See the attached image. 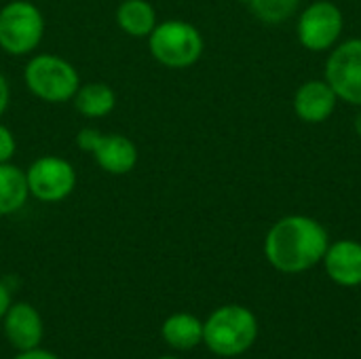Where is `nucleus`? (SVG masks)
<instances>
[{
    "mask_svg": "<svg viewBox=\"0 0 361 359\" xmlns=\"http://www.w3.org/2000/svg\"><path fill=\"white\" fill-rule=\"evenodd\" d=\"M328 245V231L315 218L286 216L267 233L264 256L279 273L298 275L317 267L324 260Z\"/></svg>",
    "mask_w": 361,
    "mask_h": 359,
    "instance_id": "obj_1",
    "label": "nucleus"
},
{
    "mask_svg": "<svg viewBox=\"0 0 361 359\" xmlns=\"http://www.w3.org/2000/svg\"><path fill=\"white\" fill-rule=\"evenodd\" d=\"M258 339L256 315L241 305H224L203 322V343L220 358L247 353Z\"/></svg>",
    "mask_w": 361,
    "mask_h": 359,
    "instance_id": "obj_2",
    "label": "nucleus"
},
{
    "mask_svg": "<svg viewBox=\"0 0 361 359\" xmlns=\"http://www.w3.org/2000/svg\"><path fill=\"white\" fill-rule=\"evenodd\" d=\"M150 55L165 68L186 70L195 66L205 49L201 32L182 19H167L157 23L148 36Z\"/></svg>",
    "mask_w": 361,
    "mask_h": 359,
    "instance_id": "obj_3",
    "label": "nucleus"
},
{
    "mask_svg": "<svg viewBox=\"0 0 361 359\" xmlns=\"http://www.w3.org/2000/svg\"><path fill=\"white\" fill-rule=\"evenodd\" d=\"M23 83L32 95L49 104H66L80 87L76 68L53 53L34 55L23 70Z\"/></svg>",
    "mask_w": 361,
    "mask_h": 359,
    "instance_id": "obj_4",
    "label": "nucleus"
},
{
    "mask_svg": "<svg viewBox=\"0 0 361 359\" xmlns=\"http://www.w3.org/2000/svg\"><path fill=\"white\" fill-rule=\"evenodd\" d=\"M44 36V17L30 0H11L0 8V49L21 57L38 49Z\"/></svg>",
    "mask_w": 361,
    "mask_h": 359,
    "instance_id": "obj_5",
    "label": "nucleus"
},
{
    "mask_svg": "<svg viewBox=\"0 0 361 359\" xmlns=\"http://www.w3.org/2000/svg\"><path fill=\"white\" fill-rule=\"evenodd\" d=\"M27 190L34 199L42 203H59L68 199L76 188V169L74 165L55 154L38 157L25 169Z\"/></svg>",
    "mask_w": 361,
    "mask_h": 359,
    "instance_id": "obj_6",
    "label": "nucleus"
},
{
    "mask_svg": "<svg viewBox=\"0 0 361 359\" xmlns=\"http://www.w3.org/2000/svg\"><path fill=\"white\" fill-rule=\"evenodd\" d=\"M80 150L110 176H125L137 165V146L123 133H102L97 129H80L76 135Z\"/></svg>",
    "mask_w": 361,
    "mask_h": 359,
    "instance_id": "obj_7",
    "label": "nucleus"
},
{
    "mask_svg": "<svg viewBox=\"0 0 361 359\" xmlns=\"http://www.w3.org/2000/svg\"><path fill=\"white\" fill-rule=\"evenodd\" d=\"M343 11L330 0H317L309 4L298 17V40L309 51H328L343 34Z\"/></svg>",
    "mask_w": 361,
    "mask_h": 359,
    "instance_id": "obj_8",
    "label": "nucleus"
},
{
    "mask_svg": "<svg viewBox=\"0 0 361 359\" xmlns=\"http://www.w3.org/2000/svg\"><path fill=\"white\" fill-rule=\"evenodd\" d=\"M326 80L338 99L361 108V38H349L330 53Z\"/></svg>",
    "mask_w": 361,
    "mask_h": 359,
    "instance_id": "obj_9",
    "label": "nucleus"
},
{
    "mask_svg": "<svg viewBox=\"0 0 361 359\" xmlns=\"http://www.w3.org/2000/svg\"><path fill=\"white\" fill-rule=\"evenodd\" d=\"M2 326H4V334L8 343L17 351H30V349L40 347L44 326H42L40 313L32 305L27 303L11 305L2 317Z\"/></svg>",
    "mask_w": 361,
    "mask_h": 359,
    "instance_id": "obj_10",
    "label": "nucleus"
},
{
    "mask_svg": "<svg viewBox=\"0 0 361 359\" xmlns=\"http://www.w3.org/2000/svg\"><path fill=\"white\" fill-rule=\"evenodd\" d=\"M328 277L343 288L361 286V243L353 239H341L328 245L324 256Z\"/></svg>",
    "mask_w": 361,
    "mask_h": 359,
    "instance_id": "obj_11",
    "label": "nucleus"
},
{
    "mask_svg": "<svg viewBox=\"0 0 361 359\" xmlns=\"http://www.w3.org/2000/svg\"><path fill=\"white\" fill-rule=\"evenodd\" d=\"M338 95L328 80H307L294 95V110L305 123H324L336 110Z\"/></svg>",
    "mask_w": 361,
    "mask_h": 359,
    "instance_id": "obj_12",
    "label": "nucleus"
},
{
    "mask_svg": "<svg viewBox=\"0 0 361 359\" xmlns=\"http://www.w3.org/2000/svg\"><path fill=\"white\" fill-rule=\"evenodd\" d=\"M161 334L169 347L190 351L203 343V322L192 313H173L163 322Z\"/></svg>",
    "mask_w": 361,
    "mask_h": 359,
    "instance_id": "obj_13",
    "label": "nucleus"
},
{
    "mask_svg": "<svg viewBox=\"0 0 361 359\" xmlns=\"http://www.w3.org/2000/svg\"><path fill=\"white\" fill-rule=\"evenodd\" d=\"M118 28L133 38H148L157 28V11L148 0H123L116 8Z\"/></svg>",
    "mask_w": 361,
    "mask_h": 359,
    "instance_id": "obj_14",
    "label": "nucleus"
},
{
    "mask_svg": "<svg viewBox=\"0 0 361 359\" xmlns=\"http://www.w3.org/2000/svg\"><path fill=\"white\" fill-rule=\"evenodd\" d=\"M74 108L87 118H104L116 106V93L106 83H85L74 93Z\"/></svg>",
    "mask_w": 361,
    "mask_h": 359,
    "instance_id": "obj_15",
    "label": "nucleus"
},
{
    "mask_svg": "<svg viewBox=\"0 0 361 359\" xmlns=\"http://www.w3.org/2000/svg\"><path fill=\"white\" fill-rule=\"evenodd\" d=\"M30 197L25 171L11 163H0V216L19 212Z\"/></svg>",
    "mask_w": 361,
    "mask_h": 359,
    "instance_id": "obj_16",
    "label": "nucleus"
},
{
    "mask_svg": "<svg viewBox=\"0 0 361 359\" xmlns=\"http://www.w3.org/2000/svg\"><path fill=\"white\" fill-rule=\"evenodd\" d=\"M300 0H250V11L264 23H283L294 17Z\"/></svg>",
    "mask_w": 361,
    "mask_h": 359,
    "instance_id": "obj_17",
    "label": "nucleus"
},
{
    "mask_svg": "<svg viewBox=\"0 0 361 359\" xmlns=\"http://www.w3.org/2000/svg\"><path fill=\"white\" fill-rule=\"evenodd\" d=\"M15 152H17V140L13 131L0 123V163H11Z\"/></svg>",
    "mask_w": 361,
    "mask_h": 359,
    "instance_id": "obj_18",
    "label": "nucleus"
},
{
    "mask_svg": "<svg viewBox=\"0 0 361 359\" xmlns=\"http://www.w3.org/2000/svg\"><path fill=\"white\" fill-rule=\"evenodd\" d=\"M8 102H11V87H8V80L4 78V74H0V116L6 112Z\"/></svg>",
    "mask_w": 361,
    "mask_h": 359,
    "instance_id": "obj_19",
    "label": "nucleus"
},
{
    "mask_svg": "<svg viewBox=\"0 0 361 359\" xmlns=\"http://www.w3.org/2000/svg\"><path fill=\"white\" fill-rule=\"evenodd\" d=\"M13 359H59L57 355H53L51 351H44V349H30V351H19Z\"/></svg>",
    "mask_w": 361,
    "mask_h": 359,
    "instance_id": "obj_20",
    "label": "nucleus"
},
{
    "mask_svg": "<svg viewBox=\"0 0 361 359\" xmlns=\"http://www.w3.org/2000/svg\"><path fill=\"white\" fill-rule=\"evenodd\" d=\"M11 307V294H8V288L0 281V322L4 317V313L8 311Z\"/></svg>",
    "mask_w": 361,
    "mask_h": 359,
    "instance_id": "obj_21",
    "label": "nucleus"
},
{
    "mask_svg": "<svg viewBox=\"0 0 361 359\" xmlns=\"http://www.w3.org/2000/svg\"><path fill=\"white\" fill-rule=\"evenodd\" d=\"M355 133L361 138V110L357 112V116H355Z\"/></svg>",
    "mask_w": 361,
    "mask_h": 359,
    "instance_id": "obj_22",
    "label": "nucleus"
},
{
    "mask_svg": "<svg viewBox=\"0 0 361 359\" xmlns=\"http://www.w3.org/2000/svg\"><path fill=\"white\" fill-rule=\"evenodd\" d=\"M159 359H180V358H171V355H165V358H159Z\"/></svg>",
    "mask_w": 361,
    "mask_h": 359,
    "instance_id": "obj_23",
    "label": "nucleus"
},
{
    "mask_svg": "<svg viewBox=\"0 0 361 359\" xmlns=\"http://www.w3.org/2000/svg\"><path fill=\"white\" fill-rule=\"evenodd\" d=\"M239 2H243V4H247V2H250V0H239Z\"/></svg>",
    "mask_w": 361,
    "mask_h": 359,
    "instance_id": "obj_24",
    "label": "nucleus"
}]
</instances>
